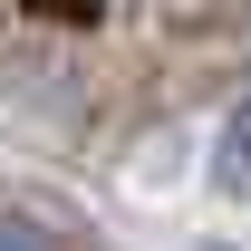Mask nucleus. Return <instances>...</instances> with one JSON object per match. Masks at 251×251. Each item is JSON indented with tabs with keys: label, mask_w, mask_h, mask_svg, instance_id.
<instances>
[{
	"label": "nucleus",
	"mask_w": 251,
	"mask_h": 251,
	"mask_svg": "<svg viewBox=\"0 0 251 251\" xmlns=\"http://www.w3.org/2000/svg\"><path fill=\"white\" fill-rule=\"evenodd\" d=\"M0 251H58V232L39 213H10V203H0Z\"/></svg>",
	"instance_id": "f257e3e1"
}]
</instances>
